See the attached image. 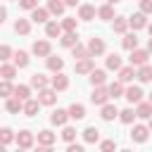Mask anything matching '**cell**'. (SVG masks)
I'll return each instance as SVG.
<instances>
[{
	"mask_svg": "<svg viewBox=\"0 0 152 152\" xmlns=\"http://www.w3.org/2000/svg\"><path fill=\"white\" fill-rule=\"evenodd\" d=\"M14 142H17V147H21V150H28V147H33V142H36V135H33L31 131H19V133L14 135Z\"/></svg>",
	"mask_w": 152,
	"mask_h": 152,
	"instance_id": "cell-2",
	"label": "cell"
},
{
	"mask_svg": "<svg viewBox=\"0 0 152 152\" xmlns=\"http://www.w3.org/2000/svg\"><path fill=\"white\" fill-rule=\"evenodd\" d=\"M50 40H36L33 45H31V52L36 55V57H48L50 55Z\"/></svg>",
	"mask_w": 152,
	"mask_h": 152,
	"instance_id": "cell-8",
	"label": "cell"
},
{
	"mask_svg": "<svg viewBox=\"0 0 152 152\" xmlns=\"http://www.w3.org/2000/svg\"><path fill=\"white\" fill-rule=\"evenodd\" d=\"M59 26H62V31H76V19L74 17H64L59 21Z\"/></svg>",
	"mask_w": 152,
	"mask_h": 152,
	"instance_id": "cell-44",
	"label": "cell"
},
{
	"mask_svg": "<svg viewBox=\"0 0 152 152\" xmlns=\"http://www.w3.org/2000/svg\"><path fill=\"white\" fill-rule=\"evenodd\" d=\"M147 138H150V126L135 124L133 131H131V140H133V142H147Z\"/></svg>",
	"mask_w": 152,
	"mask_h": 152,
	"instance_id": "cell-4",
	"label": "cell"
},
{
	"mask_svg": "<svg viewBox=\"0 0 152 152\" xmlns=\"http://www.w3.org/2000/svg\"><path fill=\"white\" fill-rule=\"evenodd\" d=\"M66 121H69V112L66 109H55L50 114V124H55V126H64Z\"/></svg>",
	"mask_w": 152,
	"mask_h": 152,
	"instance_id": "cell-19",
	"label": "cell"
},
{
	"mask_svg": "<svg viewBox=\"0 0 152 152\" xmlns=\"http://www.w3.org/2000/svg\"><path fill=\"white\" fill-rule=\"evenodd\" d=\"M50 86L59 93V90H66L69 88V76H64L62 71H55V76H52V81H50Z\"/></svg>",
	"mask_w": 152,
	"mask_h": 152,
	"instance_id": "cell-10",
	"label": "cell"
},
{
	"mask_svg": "<svg viewBox=\"0 0 152 152\" xmlns=\"http://www.w3.org/2000/svg\"><path fill=\"white\" fill-rule=\"evenodd\" d=\"M66 112H69V119H74V121H81V119L86 116V107H83V104H76V102H74Z\"/></svg>",
	"mask_w": 152,
	"mask_h": 152,
	"instance_id": "cell-31",
	"label": "cell"
},
{
	"mask_svg": "<svg viewBox=\"0 0 152 152\" xmlns=\"http://www.w3.org/2000/svg\"><path fill=\"white\" fill-rule=\"evenodd\" d=\"M124 90H126V88H124L121 81H112V83L107 86V93H109V97H114V100H116V97H124Z\"/></svg>",
	"mask_w": 152,
	"mask_h": 152,
	"instance_id": "cell-26",
	"label": "cell"
},
{
	"mask_svg": "<svg viewBox=\"0 0 152 152\" xmlns=\"http://www.w3.org/2000/svg\"><path fill=\"white\" fill-rule=\"evenodd\" d=\"M100 150L102 152H112V150H116V142L114 140H102L100 142Z\"/></svg>",
	"mask_w": 152,
	"mask_h": 152,
	"instance_id": "cell-47",
	"label": "cell"
},
{
	"mask_svg": "<svg viewBox=\"0 0 152 152\" xmlns=\"http://www.w3.org/2000/svg\"><path fill=\"white\" fill-rule=\"evenodd\" d=\"M142 95H145V93H142V88H140V86H131V88H126V90H124V97H126L131 104H138V102L142 100Z\"/></svg>",
	"mask_w": 152,
	"mask_h": 152,
	"instance_id": "cell-6",
	"label": "cell"
},
{
	"mask_svg": "<svg viewBox=\"0 0 152 152\" xmlns=\"http://www.w3.org/2000/svg\"><path fill=\"white\" fill-rule=\"evenodd\" d=\"M48 17H50L48 7H33V10H31V17H28V19H31L33 24H45V21H48Z\"/></svg>",
	"mask_w": 152,
	"mask_h": 152,
	"instance_id": "cell-11",
	"label": "cell"
},
{
	"mask_svg": "<svg viewBox=\"0 0 152 152\" xmlns=\"http://www.w3.org/2000/svg\"><path fill=\"white\" fill-rule=\"evenodd\" d=\"M64 2L62 0H48V12L50 14H55V17H59V14H64Z\"/></svg>",
	"mask_w": 152,
	"mask_h": 152,
	"instance_id": "cell-35",
	"label": "cell"
},
{
	"mask_svg": "<svg viewBox=\"0 0 152 152\" xmlns=\"http://www.w3.org/2000/svg\"><path fill=\"white\" fill-rule=\"evenodd\" d=\"M45 36H48V38H59V36H62L59 21H45Z\"/></svg>",
	"mask_w": 152,
	"mask_h": 152,
	"instance_id": "cell-24",
	"label": "cell"
},
{
	"mask_svg": "<svg viewBox=\"0 0 152 152\" xmlns=\"http://www.w3.org/2000/svg\"><path fill=\"white\" fill-rule=\"evenodd\" d=\"M2 150H5V145H2V142H0V152H2Z\"/></svg>",
	"mask_w": 152,
	"mask_h": 152,
	"instance_id": "cell-56",
	"label": "cell"
},
{
	"mask_svg": "<svg viewBox=\"0 0 152 152\" xmlns=\"http://www.w3.org/2000/svg\"><path fill=\"white\" fill-rule=\"evenodd\" d=\"M59 43H62V48H74V45L78 43L76 31H64V33H62V38H59Z\"/></svg>",
	"mask_w": 152,
	"mask_h": 152,
	"instance_id": "cell-25",
	"label": "cell"
},
{
	"mask_svg": "<svg viewBox=\"0 0 152 152\" xmlns=\"http://www.w3.org/2000/svg\"><path fill=\"white\" fill-rule=\"evenodd\" d=\"M14 97H19L21 102L24 100H28L31 97V86H24V83H19V86H14V93H12Z\"/></svg>",
	"mask_w": 152,
	"mask_h": 152,
	"instance_id": "cell-33",
	"label": "cell"
},
{
	"mask_svg": "<svg viewBox=\"0 0 152 152\" xmlns=\"http://www.w3.org/2000/svg\"><path fill=\"white\" fill-rule=\"evenodd\" d=\"M147 52H152V36H150V40H147Z\"/></svg>",
	"mask_w": 152,
	"mask_h": 152,
	"instance_id": "cell-52",
	"label": "cell"
},
{
	"mask_svg": "<svg viewBox=\"0 0 152 152\" xmlns=\"http://www.w3.org/2000/svg\"><path fill=\"white\" fill-rule=\"evenodd\" d=\"M17 2H19L21 10H28V12H31L33 7H38V0H17Z\"/></svg>",
	"mask_w": 152,
	"mask_h": 152,
	"instance_id": "cell-46",
	"label": "cell"
},
{
	"mask_svg": "<svg viewBox=\"0 0 152 152\" xmlns=\"http://www.w3.org/2000/svg\"><path fill=\"white\" fill-rule=\"evenodd\" d=\"M128 26H131L133 31L145 28V26H147V14H145V12H135L133 17H128Z\"/></svg>",
	"mask_w": 152,
	"mask_h": 152,
	"instance_id": "cell-7",
	"label": "cell"
},
{
	"mask_svg": "<svg viewBox=\"0 0 152 152\" xmlns=\"http://www.w3.org/2000/svg\"><path fill=\"white\" fill-rule=\"evenodd\" d=\"M135 76H138L140 83H150V81H152V66H150V64H140L138 71H135Z\"/></svg>",
	"mask_w": 152,
	"mask_h": 152,
	"instance_id": "cell-22",
	"label": "cell"
},
{
	"mask_svg": "<svg viewBox=\"0 0 152 152\" xmlns=\"http://www.w3.org/2000/svg\"><path fill=\"white\" fill-rule=\"evenodd\" d=\"M135 116H138V119H150V116H152V102H150V100H147V102L140 100V102L135 104Z\"/></svg>",
	"mask_w": 152,
	"mask_h": 152,
	"instance_id": "cell-16",
	"label": "cell"
},
{
	"mask_svg": "<svg viewBox=\"0 0 152 152\" xmlns=\"http://www.w3.org/2000/svg\"><path fill=\"white\" fill-rule=\"evenodd\" d=\"M45 66H48L52 74H55V71H62V69H64V59H62V57H55V55L50 52V55L45 57Z\"/></svg>",
	"mask_w": 152,
	"mask_h": 152,
	"instance_id": "cell-17",
	"label": "cell"
},
{
	"mask_svg": "<svg viewBox=\"0 0 152 152\" xmlns=\"http://www.w3.org/2000/svg\"><path fill=\"white\" fill-rule=\"evenodd\" d=\"M71 55H74V59H83V57H90V55H88V48H83L81 43H76V45L71 48Z\"/></svg>",
	"mask_w": 152,
	"mask_h": 152,
	"instance_id": "cell-42",
	"label": "cell"
},
{
	"mask_svg": "<svg viewBox=\"0 0 152 152\" xmlns=\"http://www.w3.org/2000/svg\"><path fill=\"white\" fill-rule=\"evenodd\" d=\"M88 78H90V86H104V81H107V71H104V69H93Z\"/></svg>",
	"mask_w": 152,
	"mask_h": 152,
	"instance_id": "cell-21",
	"label": "cell"
},
{
	"mask_svg": "<svg viewBox=\"0 0 152 152\" xmlns=\"http://www.w3.org/2000/svg\"><path fill=\"white\" fill-rule=\"evenodd\" d=\"M62 2H64V5H66V7H74V5H76V2H78V0H62Z\"/></svg>",
	"mask_w": 152,
	"mask_h": 152,
	"instance_id": "cell-51",
	"label": "cell"
},
{
	"mask_svg": "<svg viewBox=\"0 0 152 152\" xmlns=\"http://www.w3.org/2000/svg\"><path fill=\"white\" fill-rule=\"evenodd\" d=\"M140 12L152 14V0H140Z\"/></svg>",
	"mask_w": 152,
	"mask_h": 152,
	"instance_id": "cell-48",
	"label": "cell"
},
{
	"mask_svg": "<svg viewBox=\"0 0 152 152\" xmlns=\"http://www.w3.org/2000/svg\"><path fill=\"white\" fill-rule=\"evenodd\" d=\"M14 31L19 36H28L31 33V19H17L14 21Z\"/></svg>",
	"mask_w": 152,
	"mask_h": 152,
	"instance_id": "cell-28",
	"label": "cell"
},
{
	"mask_svg": "<svg viewBox=\"0 0 152 152\" xmlns=\"http://www.w3.org/2000/svg\"><path fill=\"white\" fill-rule=\"evenodd\" d=\"M107 2H109V5H116V2H121V0H107Z\"/></svg>",
	"mask_w": 152,
	"mask_h": 152,
	"instance_id": "cell-53",
	"label": "cell"
},
{
	"mask_svg": "<svg viewBox=\"0 0 152 152\" xmlns=\"http://www.w3.org/2000/svg\"><path fill=\"white\" fill-rule=\"evenodd\" d=\"M119 121H121V124H133V121H135V109H131V107L121 109V112H119Z\"/></svg>",
	"mask_w": 152,
	"mask_h": 152,
	"instance_id": "cell-38",
	"label": "cell"
},
{
	"mask_svg": "<svg viewBox=\"0 0 152 152\" xmlns=\"http://www.w3.org/2000/svg\"><path fill=\"white\" fill-rule=\"evenodd\" d=\"M104 66H107L109 71H119V69H121V57H119L116 52L107 55V59H104Z\"/></svg>",
	"mask_w": 152,
	"mask_h": 152,
	"instance_id": "cell-29",
	"label": "cell"
},
{
	"mask_svg": "<svg viewBox=\"0 0 152 152\" xmlns=\"http://www.w3.org/2000/svg\"><path fill=\"white\" fill-rule=\"evenodd\" d=\"M21 104H24V102H21L19 97L10 95V97H7V104H5V107H7V112H10V114H19V112H21Z\"/></svg>",
	"mask_w": 152,
	"mask_h": 152,
	"instance_id": "cell-34",
	"label": "cell"
},
{
	"mask_svg": "<svg viewBox=\"0 0 152 152\" xmlns=\"http://www.w3.org/2000/svg\"><path fill=\"white\" fill-rule=\"evenodd\" d=\"M90 102H93V104H97V107H102L104 102H109V93H107V88H104V86H93Z\"/></svg>",
	"mask_w": 152,
	"mask_h": 152,
	"instance_id": "cell-3",
	"label": "cell"
},
{
	"mask_svg": "<svg viewBox=\"0 0 152 152\" xmlns=\"http://www.w3.org/2000/svg\"><path fill=\"white\" fill-rule=\"evenodd\" d=\"M86 48H88V55H90V57H100V55H104V40H102V38H90Z\"/></svg>",
	"mask_w": 152,
	"mask_h": 152,
	"instance_id": "cell-5",
	"label": "cell"
},
{
	"mask_svg": "<svg viewBox=\"0 0 152 152\" xmlns=\"http://www.w3.org/2000/svg\"><path fill=\"white\" fill-rule=\"evenodd\" d=\"M28 62H31L28 52H24V50H17V52H12V64H14L17 69H24V66H28Z\"/></svg>",
	"mask_w": 152,
	"mask_h": 152,
	"instance_id": "cell-12",
	"label": "cell"
},
{
	"mask_svg": "<svg viewBox=\"0 0 152 152\" xmlns=\"http://www.w3.org/2000/svg\"><path fill=\"white\" fill-rule=\"evenodd\" d=\"M5 19H7V7H2V5H0V26L5 24Z\"/></svg>",
	"mask_w": 152,
	"mask_h": 152,
	"instance_id": "cell-50",
	"label": "cell"
},
{
	"mask_svg": "<svg viewBox=\"0 0 152 152\" xmlns=\"http://www.w3.org/2000/svg\"><path fill=\"white\" fill-rule=\"evenodd\" d=\"M147 31H150V36H152V24H150V26H147Z\"/></svg>",
	"mask_w": 152,
	"mask_h": 152,
	"instance_id": "cell-55",
	"label": "cell"
},
{
	"mask_svg": "<svg viewBox=\"0 0 152 152\" xmlns=\"http://www.w3.org/2000/svg\"><path fill=\"white\" fill-rule=\"evenodd\" d=\"M147 121H150V133H152V116H150V119H147Z\"/></svg>",
	"mask_w": 152,
	"mask_h": 152,
	"instance_id": "cell-54",
	"label": "cell"
},
{
	"mask_svg": "<svg viewBox=\"0 0 152 152\" xmlns=\"http://www.w3.org/2000/svg\"><path fill=\"white\" fill-rule=\"evenodd\" d=\"M12 93H14V86H12V81L2 78V81H0V97H10Z\"/></svg>",
	"mask_w": 152,
	"mask_h": 152,
	"instance_id": "cell-40",
	"label": "cell"
},
{
	"mask_svg": "<svg viewBox=\"0 0 152 152\" xmlns=\"http://www.w3.org/2000/svg\"><path fill=\"white\" fill-rule=\"evenodd\" d=\"M147 57H150L147 50H140V48H133V50H131V64H133V66L147 64Z\"/></svg>",
	"mask_w": 152,
	"mask_h": 152,
	"instance_id": "cell-9",
	"label": "cell"
},
{
	"mask_svg": "<svg viewBox=\"0 0 152 152\" xmlns=\"http://www.w3.org/2000/svg\"><path fill=\"white\" fill-rule=\"evenodd\" d=\"M100 116H102V121H114V119L119 116V109H116V104H109V102H104V104H102V109H100Z\"/></svg>",
	"mask_w": 152,
	"mask_h": 152,
	"instance_id": "cell-14",
	"label": "cell"
},
{
	"mask_svg": "<svg viewBox=\"0 0 152 152\" xmlns=\"http://www.w3.org/2000/svg\"><path fill=\"white\" fill-rule=\"evenodd\" d=\"M62 140H64V142H71V140H76V128L64 124V131H62Z\"/></svg>",
	"mask_w": 152,
	"mask_h": 152,
	"instance_id": "cell-43",
	"label": "cell"
},
{
	"mask_svg": "<svg viewBox=\"0 0 152 152\" xmlns=\"http://www.w3.org/2000/svg\"><path fill=\"white\" fill-rule=\"evenodd\" d=\"M66 152H83V145H76L74 140L69 142V147H66Z\"/></svg>",
	"mask_w": 152,
	"mask_h": 152,
	"instance_id": "cell-49",
	"label": "cell"
},
{
	"mask_svg": "<svg viewBox=\"0 0 152 152\" xmlns=\"http://www.w3.org/2000/svg\"><path fill=\"white\" fill-rule=\"evenodd\" d=\"M38 109H40V102H38V100H33V97L24 100V104H21V112H24L26 116H36V114H38Z\"/></svg>",
	"mask_w": 152,
	"mask_h": 152,
	"instance_id": "cell-18",
	"label": "cell"
},
{
	"mask_svg": "<svg viewBox=\"0 0 152 152\" xmlns=\"http://www.w3.org/2000/svg\"><path fill=\"white\" fill-rule=\"evenodd\" d=\"M121 45H124V50H133V48H138V36H135V33H124Z\"/></svg>",
	"mask_w": 152,
	"mask_h": 152,
	"instance_id": "cell-37",
	"label": "cell"
},
{
	"mask_svg": "<svg viewBox=\"0 0 152 152\" xmlns=\"http://www.w3.org/2000/svg\"><path fill=\"white\" fill-rule=\"evenodd\" d=\"M95 14H97V12H95L93 5H81V7H78V19H83V21H93Z\"/></svg>",
	"mask_w": 152,
	"mask_h": 152,
	"instance_id": "cell-23",
	"label": "cell"
},
{
	"mask_svg": "<svg viewBox=\"0 0 152 152\" xmlns=\"http://www.w3.org/2000/svg\"><path fill=\"white\" fill-rule=\"evenodd\" d=\"M0 76H2V78H7V81H14V76H17V66H14V64L2 62V64H0Z\"/></svg>",
	"mask_w": 152,
	"mask_h": 152,
	"instance_id": "cell-30",
	"label": "cell"
},
{
	"mask_svg": "<svg viewBox=\"0 0 152 152\" xmlns=\"http://www.w3.org/2000/svg\"><path fill=\"white\" fill-rule=\"evenodd\" d=\"M55 140H57V135H55L52 131H48V128L38 133V147H52Z\"/></svg>",
	"mask_w": 152,
	"mask_h": 152,
	"instance_id": "cell-15",
	"label": "cell"
},
{
	"mask_svg": "<svg viewBox=\"0 0 152 152\" xmlns=\"http://www.w3.org/2000/svg\"><path fill=\"white\" fill-rule=\"evenodd\" d=\"M76 74H90L93 69H95V62H93V57H83V59H76Z\"/></svg>",
	"mask_w": 152,
	"mask_h": 152,
	"instance_id": "cell-13",
	"label": "cell"
},
{
	"mask_svg": "<svg viewBox=\"0 0 152 152\" xmlns=\"http://www.w3.org/2000/svg\"><path fill=\"white\" fill-rule=\"evenodd\" d=\"M83 140H86V142H97V140H100V131H97L95 126H88V128L83 131Z\"/></svg>",
	"mask_w": 152,
	"mask_h": 152,
	"instance_id": "cell-39",
	"label": "cell"
},
{
	"mask_svg": "<svg viewBox=\"0 0 152 152\" xmlns=\"http://www.w3.org/2000/svg\"><path fill=\"white\" fill-rule=\"evenodd\" d=\"M38 102H40V104H48V107L55 104V102H57V90H55L52 86L40 88V90H38Z\"/></svg>",
	"mask_w": 152,
	"mask_h": 152,
	"instance_id": "cell-1",
	"label": "cell"
},
{
	"mask_svg": "<svg viewBox=\"0 0 152 152\" xmlns=\"http://www.w3.org/2000/svg\"><path fill=\"white\" fill-rule=\"evenodd\" d=\"M12 52H14V50H12L10 45H5V43H2V45H0V62H7V59H12Z\"/></svg>",
	"mask_w": 152,
	"mask_h": 152,
	"instance_id": "cell-45",
	"label": "cell"
},
{
	"mask_svg": "<svg viewBox=\"0 0 152 152\" xmlns=\"http://www.w3.org/2000/svg\"><path fill=\"white\" fill-rule=\"evenodd\" d=\"M0 142L7 147L10 142H14V131L12 128H0Z\"/></svg>",
	"mask_w": 152,
	"mask_h": 152,
	"instance_id": "cell-41",
	"label": "cell"
},
{
	"mask_svg": "<svg viewBox=\"0 0 152 152\" xmlns=\"http://www.w3.org/2000/svg\"><path fill=\"white\" fill-rule=\"evenodd\" d=\"M112 28H114V33H126L128 31V19L126 17H114L112 19Z\"/></svg>",
	"mask_w": 152,
	"mask_h": 152,
	"instance_id": "cell-27",
	"label": "cell"
},
{
	"mask_svg": "<svg viewBox=\"0 0 152 152\" xmlns=\"http://www.w3.org/2000/svg\"><path fill=\"white\" fill-rule=\"evenodd\" d=\"M97 17H100L102 21H112V19H114V5H109V2L102 5V7L97 10Z\"/></svg>",
	"mask_w": 152,
	"mask_h": 152,
	"instance_id": "cell-32",
	"label": "cell"
},
{
	"mask_svg": "<svg viewBox=\"0 0 152 152\" xmlns=\"http://www.w3.org/2000/svg\"><path fill=\"white\" fill-rule=\"evenodd\" d=\"M133 78H135V66H133V64L119 69V81H121V83H131Z\"/></svg>",
	"mask_w": 152,
	"mask_h": 152,
	"instance_id": "cell-20",
	"label": "cell"
},
{
	"mask_svg": "<svg viewBox=\"0 0 152 152\" xmlns=\"http://www.w3.org/2000/svg\"><path fill=\"white\" fill-rule=\"evenodd\" d=\"M31 88H45V86H50V81H48V76H43V74H33L31 76V83H28Z\"/></svg>",
	"mask_w": 152,
	"mask_h": 152,
	"instance_id": "cell-36",
	"label": "cell"
},
{
	"mask_svg": "<svg viewBox=\"0 0 152 152\" xmlns=\"http://www.w3.org/2000/svg\"><path fill=\"white\" fill-rule=\"evenodd\" d=\"M147 100H150V102H152V93H150V97H147Z\"/></svg>",
	"mask_w": 152,
	"mask_h": 152,
	"instance_id": "cell-57",
	"label": "cell"
}]
</instances>
